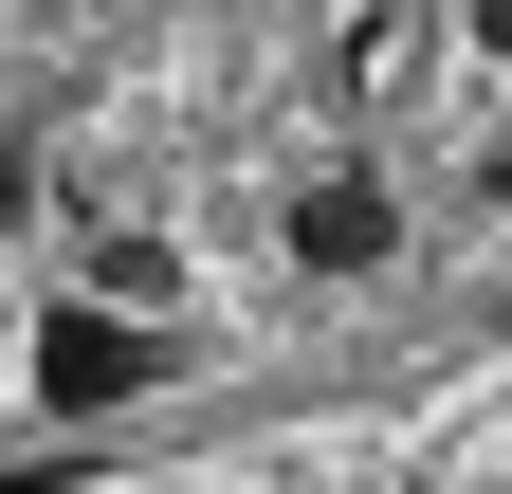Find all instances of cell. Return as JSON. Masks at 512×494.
<instances>
[{
	"label": "cell",
	"mask_w": 512,
	"mask_h": 494,
	"mask_svg": "<svg viewBox=\"0 0 512 494\" xmlns=\"http://www.w3.org/2000/svg\"><path fill=\"white\" fill-rule=\"evenodd\" d=\"M476 55H512V0H476Z\"/></svg>",
	"instance_id": "cell-3"
},
{
	"label": "cell",
	"mask_w": 512,
	"mask_h": 494,
	"mask_svg": "<svg viewBox=\"0 0 512 494\" xmlns=\"http://www.w3.org/2000/svg\"><path fill=\"white\" fill-rule=\"evenodd\" d=\"M165 312H110V293H55L37 312V403H147L165 385Z\"/></svg>",
	"instance_id": "cell-1"
},
{
	"label": "cell",
	"mask_w": 512,
	"mask_h": 494,
	"mask_svg": "<svg viewBox=\"0 0 512 494\" xmlns=\"http://www.w3.org/2000/svg\"><path fill=\"white\" fill-rule=\"evenodd\" d=\"M293 257H311V275H384V257H403V202H384L366 165H330V183H293Z\"/></svg>",
	"instance_id": "cell-2"
}]
</instances>
